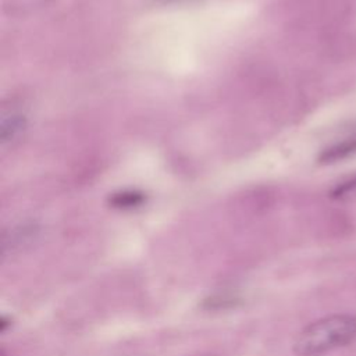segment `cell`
I'll return each mask as SVG.
<instances>
[{
    "label": "cell",
    "instance_id": "3957f363",
    "mask_svg": "<svg viewBox=\"0 0 356 356\" xmlns=\"http://www.w3.org/2000/svg\"><path fill=\"white\" fill-rule=\"evenodd\" d=\"M355 153H356V138H348L323 150L318 157V161L321 164H331V163L343 160Z\"/></svg>",
    "mask_w": 356,
    "mask_h": 356
},
{
    "label": "cell",
    "instance_id": "5b68a950",
    "mask_svg": "<svg viewBox=\"0 0 356 356\" xmlns=\"http://www.w3.org/2000/svg\"><path fill=\"white\" fill-rule=\"evenodd\" d=\"M352 192H356V175L353 178H349L348 181L339 184L332 191V197H343Z\"/></svg>",
    "mask_w": 356,
    "mask_h": 356
},
{
    "label": "cell",
    "instance_id": "7a4b0ae2",
    "mask_svg": "<svg viewBox=\"0 0 356 356\" xmlns=\"http://www.w3.org/2000/svg\"><path fill=\"white\" fill-rule=\"evenodd\" d=\"M26 129V117L17 108L10 111L3 110L1 122H0V142L1 147L7 149L14 146L22 136Z\"/></svg>",
    "mask_w": 356,
    "mask_h": 356
},
{
    "label": "cell",
    "instance_id": "277c9868",
    "mask_svg": "<svg viewBox=\"0 0 356 356\" xmlns=\"http://www.w3.org/2000/svg\"><path fill=\"white\" fill-rule=\"evenodd\" d=\"M145 202V195L138 191H124L114 193L110 197V203L117 209H135Z\"/></svg>",
    "mask_w": 356,
    "mask_h": 356
},
{
    "label": "cell",
    "instance_id": "6da1fadb",
    "mask_svg": "<svg viewBox=\"0 0 356 356\" xmlns=\"http://www.w3.org/2000/svg\"><path fill=\"white\" fill-rule=\"evenodd\" d=\"M356 339V316L334 314L303 328L293 343L298 356H321Z\"/></svg>",
    "mask_w": 356,
    "mask_h": 356
}]
</instances>
